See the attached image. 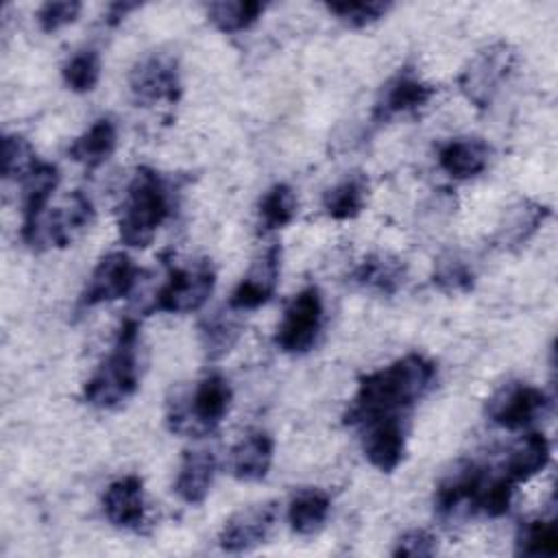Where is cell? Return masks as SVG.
<instances>
[{
    "instance_id": "obj_13",
    "label": "cell",
    "mask_w": 558,
    "mask_h": 558,
    "mask_svg": "<svg viewBox=\"0 0 558 558\" xmlns=\"http://www.w3.org/2000/svg\"><path fill=\"white\" fill-rule=\"evenodd\" d=\"M279 272H281V246L270 244L259 253V257L251 264L248 272L233 288L227 301V307H231L233 312H251L266 305L277 290Z\"/></svg>"
},
{
    "instance_id": "obj_12",
    "label": "cell",
    "mask_w": 558,
    "mask_h": 558,
    "mask_svg": "<svg viewBox=\"0 0 558 558\" xmlns=\"http://www.w3.org/2000/svg\"><path fill=\"white\" fill-rule=\"evenodd\" d=\"M362 429V451L381 473H392L405 453V418L401 414L377 416L357 425Z\"/></svg>"
},
{
    "instance_id": "obj_2",
    "label": "cell",
    "mask_w": 558,
    "mask_h": 558,
    "mask_svg": "<svg viewBox=\"0 0 558 558\" xmlns=\"http://www.w3.org/2000/svg\"><path fill=\"white\" fill-rule=\"evenodd\" d=\"M137 340L140 325L126 318L116 333L111 351L83 386V401L87 405L96 410H118L137 392Z\"/></svg>"
},
{
    "instance_id": "obj_16",
    "label": "cell",
    "mask_w": 558,
    "mask_h": 558,
    "mask_svg": "<svg viewBox=\"0 0 558 558\" xmlns=\"http://www.w3.org/2000/svg\"><path fill=\"white\" fill-rule=\"evenodd\" d=\"M102 514L118 530L140 532L146 523L144 482L137 475L113 480L102 495Z\"/></svg>"
},
{
    "instance_id": "obj_7",
    "label": "cell",
    "mask_w": 558,
    "mask_h": 558,
    "mask_svg": "<svg viewBox=\"0 0 558 558\" xmlns=\"http://www.w3.org/2000/svg\"><path fill=\"white\" fill-rule=\"evenodd\" d=\"M323 296L316 286L303 288L292 301L286 305L281 323L275 331V344L279 351L288 355L307 353L320 333L323 327Z\"/></svg>"
},
{
    "instance_id": "obj_19",
    "label": "cell",
    "mask_w": 558,
    "mask_h": 558,
    "mask_svg": "<svg viewBox=\"0 0 558 558\" xmlns=\"http://www.w3.org/2000/svg\"><path fill=\"white\" fill-rule=\"evenodd\" d=\"M549 216L551 209L547 205L530 198H519L504 211L495 233V242L506 251H517L525 246V242L543 227Z\"/></svg>"
},
{
    "instance_id": "obj_15",
    "label": "cell",
    "mask_w": 558,
    "mask_h": 558,
    "mask_svg": "<svg viewBox=\"0 0 558 558\" xmlns=\"http://www.w3.org/2000/svg\"><path fill=\"white\" fill-rule=\"evenodd\" d=\"M22 185V229L20 235L24 244L35 246L37 231L48 207L52 192L59 185V170L52 163L39 161L20 179Z\"/></svg>"
},
{
    "instance_id": "obj_20",
    "label": "cell",
    "mask_w": 558,
    "mask_h": 558,
    "mask_svg": "<svg viewBox=\"0 0 558 558\" xmlns=\"http://www.w3.org/2000/svg\"><path fill=\"white\" fill-rule=\"evenodd\" d=\"M275 442L270 434L257 429L248 432L238 445H233L229 456L231 475L240 482H262L272 464Z\"/></svg>"
},
{
    "instance_id": "obj_10",
    "label": "cell",
    "mask_w": 558,
    "mask_h": 558,
    "mask_svg": "<svg viewBox=\"0 0 558 558\" xmlns=\"http://www.w3.org/2000/svg\"><path fill=\"white\" fill-rule=\"evenodd\" d=\"M140 279V268L124 251H111L98 259L83 292L81 307H96L129 296Z\"/></svg>"
},
{
    "instance_id": "obj_30",
    "label": "cell",
    "mask_w": 558,
    "mask_h": 558,
    "mask_svg": "<svg viewBox=\"0 0 558 558\" xmlns=\"http://www.w3.org/2000/svg\"><path fill=\"white\" fill-rule=\"evenodd\" d=\"M519 556H543L554 558L558 554V525L556 519H530L521 523L514 541Z\"/></svg>"
},
{
    "instance_id": "obj_14",
    "label": "cell",
    "mask_w": 558,
    "mask_h": 558,
    "mask_svg": "<svg viewBox=\"0 0 558 558\" xmlns=\"http://www.w3.org/2000/svg\"><path fill=\"white\" fill-rule=\"evenodd\" d=\"M275 521H277L275 501H264V504H253L248 508H242L240 512H235L231 519L225 521L218 534V545L222 551H229V554L251 551L266 543V538L275 527Z\"/></svg>"
},
{
    "instance_id": "obj_32",
    "label": "cell",
    "mask_w": 558,
    "mask_h": 558,
    "mask_svg": "<svg viewBox=\"0 0 558 558\" xmlns=\"http://www.w3.org/2000/svg\"><path fill=\"white\" fill-rule=\"evenodd\" d=\"M61 76L68 89L76 94H87L98 85L100 78V57L94 48L74 52L61 68Z\"/></svg>"
},
{
    "instance_id": "obj_11",
    "label": "cell",
    "mask_w": 558,
    "mask_h": 558,
    "mask_svg": "<svg viewBox=\"0 0 558 558\" xmlns=\"http://www.w3.org/2000/svg\"><path fill=\"white\" fill-rule=\"evenodd\" d=\"M436 92H438L436 85L421 78L416 70L401 68L379 87L377 98L373 102V113H371L373 122L381 124V122H390L401 113L416 111L425 107Z\"/></svg>"
},
{
    "instance_id": "obj_33",
    "label": "cell",
    "mask_w": 558,
    "mask_h": 558,
    "mask_svg": "<svg viewBox=\"0 0 558 558\" xmlns=\"http://www.w3.org/2000/svg\"><path fill=\"white\" fill-rule=\"evenodd\" d=\"M432 281L438 290H442L447 294H462L473 288L475 272L469 266V262L464 257H460L458 253H445L442 257H438V262L434 266Z\"/></svg>"
},
{
    "instance_id": "obj_26",
    "label": "cell",
    "mask_w": 558,
    "mask_h": 558,
    "mask_svg": "<svg viewBox=\"0 0 558 558\" xmlns=\"http://www.w3.org/2000/svg\"><path fill=\"white\" fill-rule=\"evenodd\" d=\"M353 281L379 294H395L405 281V264L395 255L375 253L353 270Z\"/></svg>"
},
{
    "instance_id": "obj_25",
    "label": "cell",
    "mask_w": 558,
    "mask_h": 558,
    "mask_svg": "<svg viewBox=\"0 0 558 558\" xmlns=\"http://www.w3.org/2000/svg\"><path fill=\"white\" fill-rule=\"evenodd\" d=\"M368 179L364 172H351L323 194V209L333 220L357 218L366 205Z\"/></svg>"
},
{
    "instance_id": "obj_1",
    "label": "cell",
    "mask_w": 558,
    "mask_h": 558,
    "mask_svg": "<svg viewBox=\"0 0 558 558\" xmlns=\"http://www.w3.org/2000/svg\"><path fill=\"white\" fill-rule=\"evenodd\" d=\"M434 381L436 364L421 353H408L360 379L344 423L360 425L377 416L403 414L429 392Z\"/></svg>"
},
{
    "instance_id": "obj_5",
    "label": "cell",
    "mask_w": 558,
    "mask_h": 558,
    "mask_svg": "<svg viewBox=\"0 0 558 558\" xmlns=\"http://www.w3.org/2000/svg\"><path fill=\"white\" fill-rule=\"evenodd\" d=\"M517 65V50L508 41H495L477 50L458 74L460 94L477 109L490 107L504 81Z\"/></svg>"
},
{
    "instance_id": "obj_35",
    "label": "cell",
    "mask_w": 558,
    "mask_h": 558,
    "mask_svg": "<svg viewBox=\"0 0 558 558\" xmlns=\"http://www.w3.org/2000/svg\"><path fill=\"white\" fill-rule=\"evenodd\" d=\"M325 9L349 28H364L381 20L392 9V4L381 0H336L327 2Z\"/></svg>"
},
{
    "instance_id": "obj_36",
    "label": "cell",
    "mask_w": 558,
    "mask_h": 558,
    "mask_svg": "<svg viewBox=\"0 0 558 558\" xmlns=\"http://www.w3.org/2000/svg\"><path fill=\"white\" fill-rule=\"evenodd\" d=\"M2 177L4 179H22L35 163V150L31 142L17 133L2 135Z\"/></svg>"
},
{
    "instance_id": "obj_22",
    "label": "cell",
    "mask_w": 558,
    "mask_h": 558,
    "mask_svg": "<svg viewBox=\"0 0 558 558\" xmlns=\"http://www.w3.org/2000/svg\"><path fill=\"white\" fill-rule=\"evenodd\" d=\"M488 159L490 148L482 137H453L438 148V166L456 181L482 174Z\"/></svg>"
},
{
    "instance_id": "obj_38",
    "label": "cell",
    "mask_w": 558,
    "mask_h": 558,
    "mask_svg": "<svg viewBox=\"0 0 558 558\" xmlns=\"http://www.w3.org/2000/svg\"><path fill=\"white\" fill-rule=\"evenodd\" d=\"M436 551H438V543L434 534H429L427 530H410L397 538L392 556L425 558V556H434Z\"/></svg>"
},
{
    "instance_id": "obj_29",
    "label": "cell",
    "mask_w": 558,
    "mask_h": 558,
    "mask_svg": "<svg viewBox=\"0 0 558 558\" xmlns=\"http://www.w3.org/2000/svg\"><path fill=\"white\" fill-rule=\"evenodd\" d=\"M296 209H299V201L294 190L288 183H275L262 194L257 203L259 227L264 231L283 229L294 220Z\"/></svg>"
},
{
    "instance_id": "obj_39",
    "label": "cell",
    "mask_w": 558,
    "mask_h": 558,
    "mask_svg": "<svg viewBox=\"0 0 558 558\" xmlns=\"http://www.w3.org/2000/svg\"><path fill=\"white\" fill-rule=\"evenodd\" d=\"M137 7H140V2H113V4H109V9H107L105 22H107L109 26H116V24H120V22L126 17V13L135 11Z\"/></svg>"
},
{
    "instance_id": "obj_3",
    "label": "cell",
    "mask_w": 558,
    "mask_h": 558,
    "mask_svg": "<svg viewBox=\"0 0 558 558\" xmlns=\"http://www.w3.org/2000/svg\"><path fill=\"white\" fill-rule=\"evenodd\" d=\"M170 214L163 179L148 166L135 170L118 211V235L129 248H146Z\"/></svg>"
},
{
    "instance_id": "obj_37",
    "label": "cell",
    "mask_w": 558,
    "mask_h": 558,
    "mask_svg": "<svg viewBox=\"0 0 558 558\" xmlns=\"http://www.w3.org/2000/svg\"><path fill=\"white\" fill-rule=\"evenodd\" d=\"M83 4L78 0H50L37 9V24L44 33H54L76 22Z\"/></svg>"
},
{
    "instance_id": "obj_6",
    "label": "cell",
    "mask_w": 558,
    "mask_h": 558,
    "mask_svg": "<svg viewBox=\"0 0 558 558\" xmlns=\"http://www.w3.org/2000/svg\"><path fill=\"white\" fill-rule=\"evenodd\" d=\"M216 270L209 259H194L185 266H170L168 279L153 299V310L187 314L201 310L214 292Z\"/></svg>"
},
{
    "instance_id": "obj_21",
    "label": "cell",
    "mask_w": 558,
    "mask_h": 558,
    "mask_svg": "<svg viewBox=\"0 0 558 558\" xmlns=\"http://www.w3.org/2000/svg\"><path fill=\"white\" fill-rule=\"evenodd\" d=\"M216 475V456L209 449H190L183 453L174 480V493L181 501L198 506L207 499Z\"/></svg>"
},
{
    "instance_id": "obj_31",
    "label": "cell",
    "mask_w": 558,
    "mask_h": 558,
    "mask_svg": "<svg viewBox=\"0 0 558 558\" xmlns=\"http://www.w3.org/2000/svg\"><path fill=\"white\" fill-rule=\"evenodd\" d=\"M201 331V344L203 351L209 360H218L222 355H227L233 344L240 338V323L231 316H227V312H216L214 316L205 318L198 327Z\"/></svg>"
},
{
    "instance_id": "obj_34",
    "label": "cell",
    "mask_w": 558,
    "mask_h": 558,
    "mask_svg": "<svg viewBox=\"0 0 558 558\" xmlns=\"http://www.w3.org/2000/svg\"><path fill=\"white\" fill-rule=\"evenodd\" d=\"M514 486L504 473L499 475H486L475 501H473V508L471 512H480L484 517H490V519H497L501 514L508 512L510 508V501H512V495H514Z\"/></svg>"
},
{
    "instance_id": "obj_24",
    "label": "cell",
    "mask_w": 558,
    "mask_h": 558,
    "mask_svg": "<svg viewBox=\"0 0 558 558\" xmlns=\"http://www.w3.org/2000/svg\"><path fill=\"white\" fill-rule=\"evenodd\" d=\"M549 462V440L545 434L530 432L521 436L508 451L501 473L512 482L521 484L541 473Z\"/></svg>"
},
{
    "instance_id": "obj_4",
    "label": "cell",
    "mask_w": 558,
    "mask_h": 558,
    "mask_svg": "<svg viewBox=\"0 0 558 558\" xmlns=\"http://www.w3.org/2000/svg\"><path fill=\"white\" fill-rule=\"evenodd\" d=\"M233 401L229 381L220 373H209L192 390L174 395L168 401L166 423L172 434L201 438L214 432L227 416Z\"/></svg>"
},
{
    "instance_id": "obj_18",
    "label": "cell",
    "mask_w": 558,
    "mask_h": 558,
    "mask_svg": "<svg viewBox=\"0 0 558 558\" xmlns=\"http://www.w3.org/2000/svg\"><path fill=\"white\" fill-rule=\"evenodd\" d=\"M94 218V207L92 201L83 194V192H74L68 198V205L52 211V216L48 218L46 225H41L35 248H39L44 242L48 246H68L81 231H85L89 227Z\"/></svg>"
},
{
    "instance_id": "obj_8",
    "label": "cell",
    "mask_w": 558,
    "mask_h": 558,
    "mask_svg": "<svg viewBox=\"0 0 558 558\" xmlns=\"http://www.w3.org/2000/svg\"><path fill=\"white\" fill-rule=\"evenodd\" d=\"M129 89L133 100L142 107L157 102L174 105L181 96V78L174 57L168 52H150L140 59L131 68Z\"/></svg>"
},
{
    "instance_id": "obj_9",
    "label": "cell",
    "mask_w": 558,
    "mask_h": 558,
    "mask_svg": "<svg viewBox=\"0 0 558 558\" xmlns=\"http://www.w3.org/2000/svg\"><path fill=\"white\" fill-rule=\"evenodd\" d=\"M547 405L549 399L541 388L525 381H508L486 401V416L497 427L523 429L543 416Z\"/></svg>"
},
{
    "instance_id": "obj_28",
    "label": "cell",
    "mask_w": 558,
    "mask_h": 558,
    "mask_svg": "<svg viewBox=\"0 0 558 558\" xmlns=\"http://www.w3.org/2000/svg\"><path fill=\"white\" fill-rule=\"evenodd\" d=\"M266 4L257 0H218L207 4V20L220 33H242L264 13Z\"/></svg>"
},
{
    "instance_id": "obj_17",
    "label": "cell",
    "mask_w": 558,
    "mask_h": 558,
    "mask_svg": "<svg viewBox=\"0 0 558 558\" xmlns=\"http://www.w3.org/2000/svg\"><path fill=\"white\" fill-rule=\"evenodd\" d=\"M488 475V469L477 462H462L449 475L440 480L434 493V508L438 514L449 517L456 514L464 504L466 512H471L473 501Z\"/></svg>"
},
{
    "instance_id": "obj_27",
    "label": "cell",
    "mask_w": 558,
    "mask_h": 558,
    "mask_svg": "<svg viewBox=\"0 0 558 558\" xmlns=\"http://www.w3.org/2000/svg\"><path fill=\"white\" fill-rule=\"evenodd\" d=\"M329 510H331V501L327 493L318 488H303L290 499L288 523L292 532L301 536H312L325 525Z\"/></svg>"
},
{
    "instance_id": "obj_23",
    "label": "cell",
    "mask_w": 558,
    "mask_h": 558,
    "mask_svg": "<svg viewBox=\"0 0 558 558\" xmlns=\"http://www.w3.org/2000/svg\"><path fill=\"white\" fill-rule=\"evenodd\" d=\"M118 146V129L111 118H98L68 148V155L85 170L100 168Z\"/></svg>"
}]
</instances>
